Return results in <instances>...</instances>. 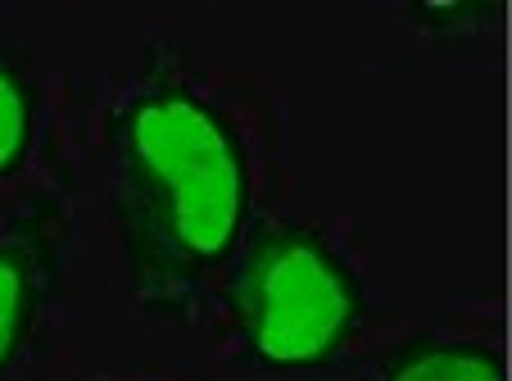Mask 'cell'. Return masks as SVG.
I'll use <instances>...</instances> for the list:
<instances>
[{
  "instance_id": "obj_1",
  "label": "cell",
  "mask_w": 512,
  "mask_h": 381,
  "mask_svg": "<svg viewBox=\"0 0 512 381\" xmlns=\"http://www.w3.org/2000/svg\"><path fill=\"white\" fill-rule=\"evenodd\" d=\"M286 114L250 73L177 41L109 87L96 168L123 291L159 323H195L263 223L277 218Z\"/></svg>"
},
{
  "instance_id": "obj_2",
  "label": "cell",
  "mask_w": 512,
  "mask_h": 381,
  "mask_svg": "<svg viewBox=\"0 0 512 381\" xmlns=\"http://www.w3.org/2000/svg\"><path fill=\"white\" fill-rule=\"evenodd\" d=\"M363 313L354 254L318 223L272 218L236 254L204 318L245 368L309 372L354 341Z\"/></svg>"
},
{
  "instance_id": "obj_3",
  "label": "cell",
  "mask_w": 512,
  "mask_h": 381,
  "mask_svg": "<svg viewBox=\"0 0 512 381\" xmlns=\"http://www.w3.org/2000/svg\"><path fill=\"white\" fill-rule=\"evenodd\" d=\"M68 118V37L46 10L0 5V205L41 182Z\"/></svg>"
},
{
  "instance_id": "obj_4",
  "label": "cell",
  "mask_w": 512,
  "mask_h": 381,
  "mask_svg": "<svg viewBox=\"0 0 512 381\" xmlns=\"http://www.w3.org/2000/svg\"><path fill=\"white\" fill-rule=\"evenodd\" d=\"M73 241L68 182H37L0 205V381H14L55 309Z\"/></svg>"
},
{
  "instance_id": "obj_5",
  "label": "cell",
  "mask_w": 512,
  "mask_h": 381,
  "mask_svg": "<svg viewBox=\"0 0 512 381\" xmlns=\"http://www.w3.org/2000/svg\"><path fill=\"white\" fill-rule=\"evenodd\" d=\"M372 381H508V354L499 336L426 332L399 345Z\"/></svg>"
},
{
  "instance_id": "obj_6",
  "label": "cell",
  "mask_w": 512,
  "mask_h": 381,
  "mask_svg": "<svg viewBox=\"0 0 512 381\" xmlns=\"http://www.w3.org/2000/svg\"><path fill=\"white\" fill-rule=\"evenodd\" d=\"M114 381H145V377H114Z\"/></svg>"
}]
</instances>
